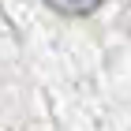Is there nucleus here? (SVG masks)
<instances>
[{"instance_id": "nucleus-1", "label": "nucleus", "mask_w": 131, "mask_h": 131, "mask_svg": "<svg viewBox=\"0 0 131 131\" xmlns=\"http://www.w3.org/2000/svg\"><path fill=\"white\" fill-rule=\"evenodd\" d=\"M105 0H49V8L64 11V15H90V11H97Z\"/></svg>"}]
</instances>
